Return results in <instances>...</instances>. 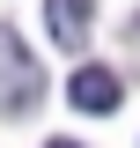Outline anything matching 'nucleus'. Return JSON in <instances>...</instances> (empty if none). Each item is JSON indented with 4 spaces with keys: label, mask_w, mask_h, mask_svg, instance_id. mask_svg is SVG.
<instances>
[{
    "label": "nucleus",
    "mask_w": 140,
    "mask_h": 148,
    "mask_svg": "<svg viewBox=\"0 0 140 148\" xmlns=\"http://www.w3.org/2000/svg\"><path fill=\"white\" fill-rule=\"evenodd\" d=\"M44 148H81V141H44Z\"/></svg>",
    "instance_id": "obj_4"
},
{
    "label": "nucleus",
    "mask_w": 140,
    "mask_h": 148,
    "mask_svg": "<svg viewBox=\"0 0 140 148\" xmlns=\"http://www.w3.org/2000/svg\"><path fill=\"white\" fill-rule=\"evenodd\" d=\"M118 96H125V82H118L111 67H74V82H67V104H74V111H88V119L118 111Z\"/></svg>",
    "instance_id": "obj_2"
},
{
    "label": "nucleus",
    "mask_w": 140,
    "mask_h": 148,
    "mask_svg": "<svg viewBox=\"0 0 140 148\" xmlns=\"http://www.w3.org/2000/svg\"><path fill=\"white\" fill-rule=\"evenodd\" d=\"M37 104H44V67L30 59V45L15 37V22H0V111L30 119Z\"/></svg>",
    "instance_id": "obj_1"
},
{
    "label": "nucleus",
    "mask_w": 140,
    "mask_h": 148,
    "mask_svg": "<svg viewBox=\"0 0 140 148\" xmlns=\"http://www.w3.org/2000/svg\"><path fill=\"white\" fill-rule=\"evenodd\" d=\"M44 30H52V45L81 52L88 45V0H44Z\"/></svg>",
    "instance_id": "obj_3"
}]
</instances>
